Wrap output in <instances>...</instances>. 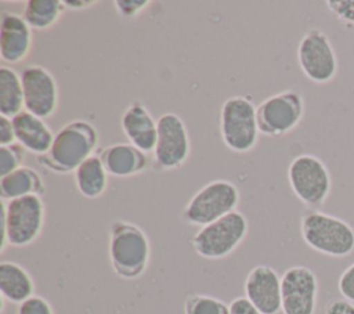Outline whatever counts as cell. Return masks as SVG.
Returning a JSON list of instances; mask_svg holds the SVG:
<instances>
[{"instance_id": "d6a6232c", "label": "cell", "mask_w": 354, "mask_h": 314, "mask_svg": "<svg viewBox=\"0 0 354 314\" xmlns=\"http://www.w3.org/2000/svg\"><path fill=\"white\" fill-rule=\"evenodd\" d=\"M97 3H98L97 0H64L66 10H73V11L90 8Z\"/></svg>"}, {"instance_id": "9c48e42d", "label": "cell", "mask_w": 354, "mask_h": 314, "mask_svg": "<svg viewBox=\"0 0 354 314\" xmlns=\"http://www.w3.org/2000/svg\"><path fill=\"white\" fill-rule=\"evenodd\" d=\"M304 113L306 102L300 91L288 89L271 94L256 107L259 131L270 138L286 136L301 123Z\"/></svg>"}, {"instance_id": "83f0119b", "label": "cell", "mask_w": 354, "mask_h": 314, "mask_svg": "<svg viewBox=\"0 0 354 314\" xmlns=\"http://www.w3.org/2000/svg\"><path fill=\"white\" fill-rule=\"evenodd\" d=\"M151 0H115L113 6L119 17L131 19L151 6Z\"/></svg>"}, {"instance_id": "8fae6325", "label": "cell", "mask_w": 354, "mask_h": 314, "mask_svg": "<svg viewBox=\"0 0 354 314\" xmlns=\"http://www.w3.org/2000/svg\"><path fill=\"white\" fill-rule=\"evenodd\" d=\"M297 64L307 79L315 84L330 83L339 71V61L328 35L310 28L297 44Z\"/></svg>"}, {"instance_id": "4dcf8cb0", "label": "cell", "mask_w": 354, "mask_h": 314, "mask_svg": "<svg viewBox=\"0 0 354 314\" xmlns=\"http://www.w3.org/2000/svg\"><path fill=\"white\" fill-rule=\"evenodd\" d=\"M325 314H354V303L347 299H333L325 306Z\"/></svg>"}, {"instance_id": "f546056e", "label": "cell", "mask_w": 354, "mask_h": 314, "mask_svg": "<svg viewBox=\"0 0 354 314\" xmlns=\"http://www.w3.org/2000/svg\"><path fill=\"white\" fill-rule=\"evenodd\" d=\"M15 142H17V138H15L12 120L7 116L0 115V147L11 145Z\"/></svg>"}, {"instance_id": "4316f807", "label": "cell", "mask_w": 354, "mask_h": 314, "mask_svg": "<svg viewBox=\"0 0 354 314\" xmlns=\"http://www.w3.org/2000/svg\"><path fill=\"white\" fill-rule=\"evenodd\" d=\"M17 314H55L51 303L40 296V295H33L21 304H18Z\"/></svg>"}, {"instance_id": "3957f363", "label": "cell", "mask_w": 354, "mask_h": 314, "mask_svg": "<svg viewBox=\"0 0 354 314\" xmlns=\"http://www.w3.org/2000/svg\"><path fill=\"white\" fill-rule=\"evenodd\" d=\"M300 235L304 243L329 257H346L354 252V228L343 219L310 209L300 217Z\"/></svg>"}, {"instance_id": "5bb4252c", "label": "cell", "mask_w": 354, "mask_h": 314, "mask_svg": "<svg viewBox=\"0 0 354 314\" xmlns=\"http://www.w3.org/2000/svg\"><path fill=\"white\" fill-rule=\"evenodd\" d=\"M243 293L261 314L281 311V275L271 266L259 264L250 268L245 278Z\"/></svg>"}, {"instance_id": "8992f818", "label": "cell", "mask_w": 354, "mask_h": 314, "mask_svg": "<svg viewBox=\"0 0 354 314\" xmlns=\"http://www.w3.org/2000/svg\"><path fill=\"white\" fill-rule=\"evenodd\" d=\"M239 199V190L232 181L212 180L194 192L180 217L185 224L201 228L235 212Z\"/></svg>"}, {"instance_id": "2e32d148", "label": "cell", "mask_w": 354, "mask_h": 314, "mask_svg": "<svg viewBox=\"0 0 354 314\" xmlns=\"http://www.w3.org/2000/svg\"><path fill=\"white\" fill-rule=\"evenodd\" d=\"M120 129L127 142L145 154H152L158 136V119L152 116L145 104L141 101L127 104L120 116Z\"/></svg>"}, {"instance_id": "ba28073f", "label": "cell", "mask_w": 354, "mask_h": 314, "mask_svg": "<svg viewBox=\"0 0 354 314\" xmlns=\"http://www.w3.org/2000/svg\"><path fill=\"white\" fill-rule=\"evenodd\" d=\"M286 174L292 192L304 206L314 210L326 202L332 190V177L318 156L311 154L295 156Z\"/></svg>"}, {"instance_id": "52a82bcc", "label": "cell", "mask_w": 354, "mask_h": 314, "mask_svg": "<svg viewBox=\"0 0 354 314\" xmlns=\"http://www.w3.org/2000/svg\"><path fill=\"white\" fill-rule=\"evenodd\" d=\"M249 221L243 213L235 210L207 225L201 227L189 239L194 252L206 260L228 257L245 241Z\"/></svg>"}, {"instance_id": "30bf717a", "label": "cell", "mask_w": 354, "mask_h": 314, "mask_svg": "<svg viewBox=\"0 0 354 314\" xmlns=\"http://www.w3.org/2000/svg\"><path fill=\"white\" fill-rule=\"evenodd\" d=\"M191 155V140L185 122L174 112L158 118L156 144L152 151V167L159 172H173L183 167Z\"/></svg>"}, {"instance_id": "9a60e30c", "label": "cell", "mask_w": 354, "mask_h": 314, "mask_svg": "<svg viewBox=\"0 0 354 314\" xmlns=\"http://www.w3.org/2000/svg\"><path fill=\"white\" fill-rule=\"evenodd\" d=\"M33 46V30L22 14L1 11L0 18V57L7 64L25 61Z\"/></svg>"}, {"instance_id": "5b68a950", "label": "cell", "mask_w": 354, "mask_h": 314, "mask_svg": "<svg viewBox=\"0 0 354 314\" xmlns=\"http://www.w3.org/2000/svg\"><path fill=\"white\" fill-rule=\"evenodd\" d=\"M256 107L248 95H231L220 108L218 129L224 145L235 154H248L259 142Z\"/></svg>"}, {"instance_id": "484cf974", "label": "cell", "mask_w": 354, "mask_h": 314, "mask_svg": "<svg viewBox=\"0 0 354 314\" xmlns=\"http://www.w3.org/2000/svg\"><path fill=\"white\" fill-rule=\"evenodd\" d=\"M325 6L337 21L354 28V0H326Z\"/></svg>"}, {"instance_id": "d6986e66", "label": "cell", "mask_w": 354, "mask_h": 314, "mask_svg": "<svg viewBox=\"0 0 354 314\" xmlns=\"http://www.w3.org/2000/svg\"><path fill=\"white\" fill-rule=\"evenodd\" d=\"M35 295V281L30 273L17 261L0 263V296L8 303L21 304Z\"/></svg>"}, {"instance_id": "7402d4cb", "label": "cell", "mask_w": 354, "mask_h": 314, "mask_svg": "<svg viewBox=\"0 0 354 314\" xmlns=\"http://www.w3.org/2000/svg\"><path fill=\"white\" fill-rule=\"evenodd\" d=\"M66 10L64 0H28L22 17L32 30H48L57 25Z\"/></svg>"}, {"instance_id": "cb8c5ba5", "label": "cell", "mask_w": 354, "mask_h": 314, "mask_svg": "<svg viewBox=\"0 0 354 314\" xmlns=\"http://www.w3.org/2000/svg\"><path fill=\"white\" fill-rule=\"evenodd\" d=\"M184 314H230V304L205 293H189L184 300Z\"/></svg>"}, {"instance_id": "e0dca14e", "label": "cell", "mask_w": 354, "mask_h": 314, "mask_svg": "<svg viewBox=\"0 0 354 314\" xmlns=\"http://www.w3.org/2000/svg\"><path fill=\"white\" fill-rule=\"evenodd\" d=\"M106 173L112 177L126 178L142 173L149 166L148 154L140 151L130 142H115L98 151Z\"/></svg>"}, {"instance_id": "ac0fdd59", "label": "cell", "mask_w": 354, "mask_h": 314, "mask_svg": "<svg viewBox=\"0 0 354 314\" xmlns=\"http://www.w3.org/2000/svg\"><path fill=\"white\" fill-rule=\"evenodd\" d=\"M11 120L14 124L17 142L28 152L40 156L50 149L55 134L44 119L24 109Z\"/></svg>"}, {"instance_id": "d4e9b609", "label": "cell", "mask_w": 354, "mask_h": 314, "mask_svg": "<svg viewBox=\"0 0 354 314\" xmlns=\"http://www.w3.org/2000/svg\"><path fill=\"white\" fill-rule=\"evenodd\" d=\"M26 152L28 151L18 142L0 147V177L24 166L22 162Z\"/></svg>"}, {"instance_id": "7a4b0ae2", "label": "cell", "mask_w": 354, "mask_h": 314, "mask_svg": "<svg viewBox=\"0 0 354 314\" xmlns=\"http://www.w3.org/2000/svg\"><path fill=\"white\" fill-rule=\"evenodd\" d=\"M108 257L113 273L126 281L142 277L151 261V241L136 223L116 219L108 228Z\"/></svg>"}, {"instance_id": "6da1fadb", "label": "cell", "mask_w": 354, "mask_h": 314, "mask_svg": "<svg viewBox=\"0 0 354 314\" xmlns=\"http://www.w3.org/2000/svg\"><path fill=\"white\" fill-rule=\"evenodd\" d=\"M98 142L97 127L88 120L75 119L55 133L50 149L44 155L36 156V160L53 173H73L86 159L95 155Z\"/></svg>"}, {"instance_id": "44dd1931", "label": "cell", "mask_w": 354, "mask_h": 314, "mask_svg": "<svg viewBox=\"0 0 354 314\" xmlns=\"http://www.w3.org/2000/svg\"><path fill=\"white\" fill-rule=\"evenodd\" d=\"M72 174L77 192L87 199L102 196L108 188L109 174L97 154L86 159Z\"/></svg>"}, {"instance_id": "4fadbf2b", "label": "cell", "mask_w": 354, "mask_h": 314, "mask_svg": "<svg viewBox=\"0 0 354 314\" xmlns=\"http://www.w3.org/2000/svg\"><path fill=\"white\" fill-rule=\"evenodd\" d=\"M318 300V278L306 266H292L281 275L282 314H314Z\"/></svg>"}, {"instance_id": "277c9868", "label": "cell", "mask_w": 354, "mask_h": 314, "mask_svg": "<svg viewBox=\"0 0 354 314\" xmlns=\"http://www.w3.org/2000/svg\"><path fill=\"white\" fill-rule=\"evenodd\" d=\"M44 223L46 205L41 196L28 195L3 202L1 253L7 246L32 245L41 235Z\"/></svg>"}, {"instance_id": "f1b7e54d", "label": "cell", "mask_w": 354, "mask_h": 314, "mask_svg": "<svg viewBox=\"0 0 354 314\" xmlns=\"http://www.w3.org/2000/svg\"><path fill=\"white\" fill-rule=\"evenodd\" d=\"M337 289L340 295L354 303V263L343 270L337 279Z\"/></svg>"}, {"instance_id": "1f68e13d", "label": "cell", "mask_w": 354, "mask_h": 314, "mask_svg": "<svg viewBox=\"0 0 354 314\" xmlns=\"http://www.w3.org/2000/svg\"><path fill=\"white\" fill-rule=\"evenodd\" d=\"M230 314H261L245 296H238L230 303Z\"/></svg>"}, {"instance_id": "ffe728a7", "label": "cell", "mask_w": 354, "mask_h": 314, "mask_svg": "<svg viewBox=\"0 0 354 314\" xmlns=\"http://www.w3.org/2000/svg\"><path fill=\"white\" fill-rule=\"evenodd\" d=\"M46 190V183L40 173L29 166H21L0 177V198L3 202L28 195L43 196Z\"/></svg>"}, {"instance_id": "7c38bea8", "label": "cell", "mask_w": 354, "mask_h": 314, "mask_svg": "<svg viewBox=\"0 0 354 314\" xmlns=\"http://www.w3.org/2000/svg\"><path fill=\"white\" fill-rule=\"evenodd\" d=\"M25 111L41 118H51L59 105L58 83L53 73L39 64L26 65L21 72Z\"/></svg>"}, {"instance_id": "603a6c76", "label": "cell", "mask_w": 354, "mask_h": 314, "mask_svg": "<svg viewBox=\"0 0 354 314\" xmlns=\"http://www.w3.org/2000/svg\"><path fill=\"white\" fill-rule=\"evenodd\" d=\"M24 107V89L21 73L8 65L0 66V115L12 119L22 112Z\"/></svg>"}]
</instances>
